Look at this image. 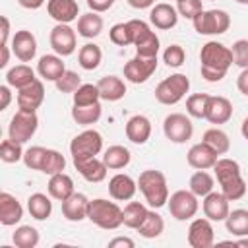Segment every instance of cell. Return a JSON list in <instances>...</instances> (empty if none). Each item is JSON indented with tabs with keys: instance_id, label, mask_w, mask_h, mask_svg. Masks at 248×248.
<instances>
[{
	"instance_id": "27",
	"label": "cell",
	"mask_w": 248,
	"mask_h": 248,
	"mask_svg": "<svg viewBox=\"0 0 248 248\" xmlns=\"http://www.w3.org/2000/svg\"><path fill=\"white\" fill-rule=\"evenodd\" d=\"M37 72H39V76L43 79L56 81L66 72V66L62 62V56H58V54H45L37 62Z\"/></svg>"
},
{
	"instance_id": "12",
	"label": "cell",
	"mask_w": 248,
	"mask_h": 248,
	"mask_svg": "<svg viewBox=\"0 0 248 248\" xmlns=\"http://www.w3.org/2000/svg\"><path fill=\"white\" fill-rule=\"evenodd\" d=\"M103 149V136L97 130H83L70 141V153L74 157H97Z\"/></svg>"
},
{
	"instance_id": "46",
	"label": "cell",
	"mask_w": 248,
	"mask_h": 248,
	"mask_svg": "<svg viewBox=\"0 0 248 248\" xmlns=\"http://www.w3.org/2000/svg\"><path fill=\"white\" fill-rule=\"evenodd\" d=\"M108 37H110V41H112L114 45H118V46L134 45V41H132V29H130V23H128V21H126V23H116V25H112L110 31H108Z\"/></svg>"
},
{
	"instance_id": "1",
	"label": "cell",
	"mask_w": 248,
	"mask_h": 248,
	"mask_svg": "<svg viewBox=\"0 0 248 248\" xmlns=\"http://www.w3.org/2000/svg\"><path fill=\"white\" fill-rule=\"evenodd\" d=\"M202 78L205 81H221L227 76V70L232 66V50L217 41H207L200 50Z\"/></svg>"
},
{
	"instance_id": "7",
	"label": "cell",
	"mask_w": 248,
	"mask_h": 248,
	"mask_svg": "<svg viewBox=\"0 0 248 248\" xmlns=\"http://www.w3.org/2000/svg\"><path fill=\"white\" fill-rule=\"evenodd\" d=\"M39 128V116L35 110H25V108H19L12 120H10V128H8V136L10 140L17 141V143H25L29 141L35 132Z\"/></svg>"
},
{
	"instance_id": "38",
	"label": "cell",
	"mask_w": 248,
	"mask_h": 248,
	"mask_svg": "<svg viewBox=\"0 0 248 248\" xmlns=\"http://www.w3.org/2000/svg\"><path fill=\"white\" fill-rule=\"evenodd\" d=\"M188 186H190V190H192L198 198H203V196H207L209 192H213L215 180H213V176H211L207 170H196V172L190 176Z\"/></svg>"
},
{
	"instance_id": "44",
	"label": "cell",
	"mask_w": 248,
	"mask_h": 248,
	"mask_svg": "<svg viewBox=\"0 0 248 248\" xmlns=\"http://www.w3.org/2000/svg\"><path fill=\"white\" fill-rule=\"evenodd\" d=\"M207 101H209L207 93H194V95H190L186 99V112L192 118H205Z\"/></svg>"
},
{
	"instance_id": "57",
	"label": "cell",
	"mask_w": 248,
	"mask_h": 248,
	"mask_svg": "<svg viewBox=\"0 0 248 248\" xmlns=\"http://www.w3.org/2000/svg\"><path fill=\"white\" fill-rule=\"evenodd\" d=\"M126 2L136 10H145V8H151L155 4V0H126Z\"/></svg>"
},
{
	"instance_id": "42",
	"label": "cell",
	"mask_w": 248,
	"mask_h": 248,
	"mask_svg": "<svg viewBox=\"0 0 248 248\" xmlns=\"http://www.w3.org/2000/svg\"><path fill=\"white\" fill-rule=\"evenodd\" d=\"M64 167H66L64 155H62L60 151H56V149H46L45 159H43V165H41V172L52 176V174H56V172H62Z\"/></svg>"
},
{
	"instance_id": "25",
	"label": "cell",
	"mask_w": 248,
	"mask_h": 248,
	"mask_svg": "<svg viewBox=\"0 0 248 248\" xmlns=\"http://www.w3.org/2000/svg\"><path fill=\"white\" fill-rule=\"evenodd\" d=\"M149 21L157 29H172L178 23V10L167 2H159L149 12Z\"/></svg>"
},
{
	"instance_id": "20",
	"label": "cell",
	"mask_w": 248,
	"mask_h": 248,
	"mask_svg": "<svg viewBox=\"0 0 248 248\" xmlns=\"http://www.w3.org/2000/svg\"><path fill=\"white\" fill-rule=\"evenodd\" d=\"M232 116V103L223 95H209L205 120L211 124H225Z\"/></svg>"
},
{
	"instance_id": "4",
	"label": "cell",
	"mask_w": 248,
	"mask_h": 248,
	"mask_svg": "<svg viewBox=\"0 0 248 248\" xmlns=\"http://www.w3.org/2000/svg\"><path fill=\"white\" fill-rule=\"evenodd\" d=\"M87 219L99 229L114 231L122 225V209L114 202H108L105 198H95L89 202Z\"/></svg>"
},
{
	"instance_id": "58",
	"label": "cell",
	"mask_w": 248,
	"mask_h": 248,
	"mask_svg": "<svg viewBox=\"0 0 248 248\" xmlns=\"http://www.w3.org/2000/svg\"><path fill=\"white\" fill-rule=\"evenodd\" d=\"M8 37H10V19L6 16H2V41H0V45H8Z\"/></svg>"
},
{
	"instance_id": "22",
	"label": "cell",
	"mask_w": 248,
	"mask_h": 248,
	"mask_svg": "<svg viewBox=\"0 0 248 248\" xmlns=\"http://www.w3.org/2000/svg\"><path fill=\"white\" fill-rule=\"evenodd\" d=\"M46 12L58 23H72L79 16V6L76 0H48Z\"/></svg>"
},
{
	"instance_id": "10",
	"label": "cell",
	"mask_w": 248,
	"mask_h": 248,
	"mask_svg": "<svg viewBox=\"0 0 248 248\" xmlns=\"http://www.w3.org/2000/svg\"><path fill=\"white\" fill-rule=\"evenodd\" d=\"M163 132H165L167 140H170L172 143H184V141H188L192 138L194 124L186 114L170 112L163 120Z\"/></svg>"
},
{
	"instance_id": "21",
	"label": "cell",
	"mask_w": 248,
	"mask_h": 248,
	"mask_svg": "<svg viewBox=\"0 0 248 248\" xmlns=\"http://www.w3.org/2000/svg\"><path fill=\"white\" fill-rule=\"evenodd\" d=\"M89 202L85 194H79V192H74L68 200L62 202V215L72 221V223H78V221H83L87 219V211H89Z\"/></svg>"
},
{
	"instance_id": "43",
	"label": "cell",
	"mask_w": 248,
	"mask_h": 248,
	"mask_svg": "<svg viewBox=\"0 0 248 248\" xmlns=\"http://www.w3.org/2000/svg\"><path fill=\"white\" fill-rule=\"evenodd\" d=\"M99 99H101L99 87L93 85V83H81V85L74 91V105H78V107L99 103Z\"/></svg>"
},
{
	"instance_id": "26",
	"label": "cell",
	"mask_w": 248,
	"mask_h": 248,
	"mask_svg": "<svg viewBox=\"0 0 248 248\" xmlns=\"http://www.w3.org/2000/svg\"><path fill=\"white\" fill-rule=\"evenodd\" d=\"M151 136V122L147 116L143 114H134L128 122H126V138L132 141V143H145Z\"/></svg>"
},
{
	"instance_id": "2",
	"label": "cell",
	"mask_w": 248,
	"mask_h": 248,
	"mask_svg": "<svg viewBox=\"0 0 248 248\" xmlns=\"http://www.w3.org/2000/svg\"><path fill=\"white\" fill-rule=\"evenodd\" d=\"M217 182L221 186V192L229 198V202H236L246 194L248 184L244 182L242 174H240V165L234 159H217V163L213 165Z\"/></svg>"
},
{
	"instance_id": "3",
	"label": "cell",
	"mask_w": 248,
	"mask_h": 248,
	"mask_svg": "<svg viewBox=\"0 0 248 248\" xmlns=\"http://www.w3.org/2000/svg\"><path fill=\"white\" fill-rule=\"evenodd\" d=\"M138 188L153 209H159L169 202V186L161 170H153V169L143 170L138 178Z\"/></svg>"
},
{
	"instance_id": "41",
	"label": "cell",
	"mask_w": 248,
	"mask_h": 248,
	"mask_svg": "<svg viewBox=\"0 0 248 248\" xmlns=\"http://www.w3.org/2000/svg\"><path fill=\"white\" fill-rule=\"evenodd\" d=\"M12 240L17 248H35L39 244V231L31 225H21L16 229Z\"/></svg>"
},
{
	"instance_id": "36",
	"label": "cell",
	"mask_w": 248,
	"mask_h": 248,
	"mask_svg": "<svg viewBox=\"0 0 248 248\" xmlns=\"http://www.w3.org/2000/svg\"><path fill=\"white\" fill-rule=\"evenodd\" d=\"M101 112H103L101 103L83 105V107L74 105V108H72V118H74L78 124H81V126H89V124H95V122L101 118Z\"/></svg>"
},
{
	"instance_id": "23",
	"label": "cell",
	"mask_w": 248,
	"mask_h": 248,
	"mask_svg": "<svg viewBox=\"0 0 248 248\" xmlns=\"http://www.w3.org/2000/svg\"><path fill=\"white\" fill-rule=\"evenodd\" d=\"M136 190H138V182H136L132 176H128V174L118 172V174H114V176L108 180V194H110V198L116 200V202L132 200L134 194H136Z\"/></svg>"
},
{
	"instance_id": "32",
	"label": "cell",
	"mask_w": 248,
	"mask_h": 248,
	"mask_svg": "<svg viewBox=\"0 0 248 248\" xmlns=\"http://www.w3.org/2000/svg\"><path fill=\"white\" fill-rule=\"evenodd\" d=\"M35 79H37V78H35V72H33V68L27 66V64H17V66L10 68L8 74H6V83H8L10 87H16V89H21V87L29 85V83L35 81Z\"/></svg>"
},
{
	"instance_id": "8",
	"label": "cell",
	"mask_w": 248,
	"mask_h": 248,
	"mask_svg": "<svg viewBox=\"0 0 248 248\" xmlns=\"http://www.w3.org/2000/svg\"><path fill=\"white\" fill-rule=\"evenodd\" d=\"M130 29H132V41L136 46V54L141 56H157L159 52V37L151 27L141 21V19H130Z\"/></svg>"
},
{
	"instance_id": "59",
	"label": "cell",
	"mask_w": 248,
	"mask_h": 248,
	"mask_svg": "<svg viewBox=\"0 0 248 248\" xmlns=\"http://www.w3.org/2000/svg\"><path fill=\"white\" fill-rule=\"evenodd\" d=\"M0 52H2V56H0V68H6L8 66V60H10V48H8V45H0Z\"/></svg>"
},
{
	"instance_id": "60",
	"label": "cell",
	"mask_w": 248,
	"mask_h": 248,
	"mask_svg": "<svg viewBox=\"0 0 248 248\" xmlns=\"http://www.w3.org/2000/svg\"><path fill=\"white\" fill-rule=\"evenodd\" d=\"M240 134H242V138H244V140H248V116L242 120V126H240Z\"/></svg>"
},
{
	"instance_id": "30",
	"label": "cell",
	"mask_w": 248,
	"mask_h": 248,
	"mask_svg": "<svg viewBox=\"0 0 248 248\" xmlns=\"http://www.w3.org/2000/svg\"><path fill=\"white\" fill-rule=\"evenodd\" d=\"M27 209H29V213H31L33 219L45 221V219H48L50 213H52V202H50V198H48L46 194L35 192V194H31L29 200H27Z\"/></svg>"
},
{
	"instance_id": "28",
	"label": "cell",
	"mask_w": 248,
	"mask_h": 248,
	"mask_svg": "<svg viewBox=\"0 0 248 248\" xmlns=\"http://www.w3.org/2000/svg\"><path fill=\"white\" fill-rule=\"evenodd\" d=\"M97 87H99V93H101V99L105 101H120L124 95H126V83L118 78V76H105L97 81Z\"/></svg>"
},
{
	"instance_id": "37",
	"label": "cell",
	"mask_w": 248,
	"mask_h": 248,
	"mask_svg": "<svg viewBox=\"0 0 248 248\" xmlns=\"http://www.w3.org/2000/svg\"><path fill=\"white\" fill-rule=\"evenodd\" d=\"M78 60H79V66H81L83 70H89V72H91V70L99 68V64H101V60H103V52H101L99 45L87 43V45H83V46L79 48Z\"/></svg>"
},
{
	"instance_id": "17",
	"label": "cell",
	"mask_w": 248,
	"mask_h": 248,
	"mask_svg": "<svg viewBox=\"0 0 248 248\" xmlns=\"http://www.w3.org/2000/svg\"><path fill=\"white\" fill-rule=\"evenodd\" d=\"M74 167L76 170L87 180V182H101L107 178L108 167L103 163V159L97 157H74Z\"/></svg>"
},
{
	"instance_id": "53",
	"label": "cell",
	"mask_w": 248,
	"mask_h": 248,
	"mask_svg": "<svg viewBox=\"0 0 248 248\" xmlns=\"http://www.w3.org/2000/svg\"><path fill=\"white\" fill-rule=\"evenodd\" d=\"M236 87H238V91H240L242 95L248 97V68H242V72L238 74V78H236Z\"/></svg>"
},
{
	"instance_id": "11",
	"label": "cell",
	"mask_w": 248,
	"mask_h": 248,
	"mask_svg": "<svg viewBox=\"0 0 248 248\" xmlns=\"http://www.w3.org/2000/svg\"><path fill=\"white\" fill-rule=\"evenodd\" d=\"M157 70V56L136 54L124 64V78L130 83H145Z\"/></svg>"
},
{
	"instance_id": "51",
	"label": "cell",
	"mask_w": 248,
	"mask_h": 248,
	"mask_svg": "<svg viewBox=\"0 0 248 248\" xmlns=\"http://www.w3.org/2000/svg\"><path fill=\"white\" fill-rule=\"evenodd\" d=\"M232 64L248 68V39H238L232 43Z\"/></svg>"
},
{
	"instance_id": "14",
	"label": "cell",
	"mask_w": 248,
	"mask_h": 248,
	"mask_svg": "<svg viewBox=\"0 0 248 248\" xmlns=\"http://www.w3.org/2000/svg\"><path fill=\"white\" fill-rule=\"evenodd\" d=\"M215 242V231L207 217H198L188 227V244L192 248H209Z\"/></svg>"
},
{
	"instance_id": "52",
	"label": "cell",
	"mask_w": 248,
	"mask_h": 248,
	"mask_svg": "<svg viewBox=\"0 0 248 248\" xmlns=\"http://www.w3.org/2000/svg\"><path fill=\"white\" fill-rule=\"evenodd\" d=\"M112 4H114V0H87L89 10L91 12H97V14L107 12L108 8H112Z\"/></svg>"
},
{
	"instance_id": "49",
	"label": "cell",
	"mask_w": 248,
	"mask_h": 248,
	"mask_svg": "<svg viewBox=\"0 0 248 248\" xmlns=\"http://www.w3.org/2000/svg\"><path fill=\"white\" fill-rule=\"evenodd\" d=\"M184 60H186V52H184V48L180 45H170L163 52V62L169 68H178V66L184 64Z\"/></svg>"
},
{
	"instance_id": "15",
	"label": "cell",
	"mask_w": 248,
	"mask_h": 248,
	"mask_svg": "<svg viewBox=\"0 0 248 248\" xmlns=\"http://www.w3.org/2000/svg\"><path fill=\"white\" fill-rule=\"evenodd\" d=\"M186 159H188V165L196 170H205V169H213V165L217 163L219 159V153L209 147L205 141H200V143H194L188 153H186Z\"/></svg>"
},
{
	"instance_id": "34",
	"label": "cell",
	"mask_w": 248,
	"mask_h": 248,
	"mask_svg": "<svg viewBox=\"0 0 248 248\" xmlns=\"http://www.w3.org/2000/svg\"><path fill=\"white\" fill-rule=\"evenodd\" d=\"M147 207L141 202H130L124 209H122V225H126L128 229H136L143 223V219L147 217Z\"/></svg>"
},
{
	"instance_id": "56",
	"label": "cell",
	"mask_w": 248,
	"mask_h": 248,
	"mask_svg": "<svg viewBox=\"0 0 248 248\" xmlns=\"http://www.w3.org/2000/svg\"><path fill=\"white\" fill-rule=\"evenodd\" d=\"M17 2H19V6L25 8V10H39V8L45 4V0H17Z\"/></svg>"
},
{
	"instance_id": "31",
	"label": "cell",
	"mask_w": 248,
	"mask_h": 248,
	"mask_svg": "<svg viewBox=\"0 0 248 248\" xmlns=\"http://www.w3.org/2000/svg\"><path fill=\"white\" fill-rule=\"evenodd\" d=\"M103 31V17L97 12H87L78 19V35L83 39H93Z\"/></svg>"
},
{
	"instance_id": "45",
	"label": "cell",
	"mask_w": 248,
	"mask_h": 248,
	"mask_svg": "<svg viewBox=\"0 0 248 248\" xmlns=\"http://www.w3.org/2000/svg\"><path fill=\"white\" fill-rule=\"evenodd\" d=\"M23 153L25 151L21 149V143H17V141H14L10 138L0 143V159L4 163H17V161H21Z\"/></svg>"
},
{
	"instance_id": "9",
	"label": "cell",
	"mask_w": 248,
	"mask_h": 248,
	"mask_svg": "<svg viewBox=\"0 0 248 248\" xmlns=\"http://www.w3.org/2000/svg\"><path fill=\"white\" fill-rule=\"evenodd\" d=\"M198 196L192 190H176L169 198V213L176 221H188L198 213Z\"/></svg>"
},
{
	"instance_id": "13",
	"label": "cell",
	"mask_w": 248,
	"mask_h": 248,
	"mask_svg": "<svg viewBox=\"0 0 248 248\" xmlns=\"http://www.w3.org/2000/svg\"><path fill=\"white\" fill-rule=\"evenodd\" d=\"M50 46L58 56H70L76 50V31L70 27V23H56L50 31Z\"/></svg>"
},
{
	"instance_id": "5",
	"label": "cell",
	"mask_w": 248,
	"mask_h": 248,
	"mask_svg": "<svg viewBox=\"0 0 248 248\" xmlns=\"http://www.w3.org/2000/svg\"><path fill=\"white\" fill-rule=\"evenodd\" d=\"M190 89V79L184 74H172L155 87V99L161 105H176Z\"/></svg>"
},
{
	"instance_id": "18",
	"label": "cell",
	"mask_w": 248,
	"mask_h": 248,
	"mask_svg": "<svg viewBox=\"0 0 248 248\" xmlns=\"http://www.w3.org/2000/svg\"><path fill=\"white\" fill-rule=\"evenodd\" d=\"M12 52L16 54L17 60L21 62H31L37 54V39L31 31L27 29H19L16 31L14 39H12Z\"/></svg>"
},
{
	"instance_id": "54",
	"label": "cell",
	"mask_w": 248,
	"mask_h": 248,
	"mask_svg": "<svg viewBox=\"0 0 248 248\" xmlns=\"http://www.w3.org/2000/svg\"><path fill=\"white\" fill-rule=\"evenodd\" d=\"M0 97H2V103H0V110H6L10 101H12V93H10V85H0Z\"/></svg>"
},
{
	"instance_id": "50",
	"label": "cell",
	"mask_w": 248,
	"mask_h": 248,
	"mask_svg": "<svg viewBox=\"0 0 248 248\" xmlns=\"http://www.w3.org/2000/svg\"><path fill=\"white\" fill-rule=\"evenodd\" d=\"M176 10L178 16L186 19H194L200 12H203V4L202 0H176Z\"/></svg>"
},
{
	"instance_id": "16",
	"label": "cell",
	"mask_w": 248,
	"mask_h": 248,
	"mask_svg": "<svg viewBox=\"0 0 248 248\" xmlns=\"http://www.w3.org/2000/svg\"><path fill=\"white\" fill-rule=\"evenodd\" d=\"M202 209H203V215L209 219V221H225L227 215L231 213V207H229V198L223 194V192H209L207 196H203V202H202Z\"/></svg>"
},
{
	"instance_id": "29",
	"label": "cell",
	"mask_w": 248,
	"mask_h": 248,
	"mask_svg": "<svg viewBox=\"0 0 248 248\" xmlns=\"http://www.w3.org/2000/svg\"><path fill=\"white\" fill-rule=\"evenodd\" d=\"M46 188H48L50 198H54V200H58V202L68 200V198L76 192V190H74V180H72V176H68L66 172H56V174H52Z\"/></svg>"
},
{
	"instance_id": "48",
	"label": "cell",
	"mask_w": 248,
	"mask_h": 248,
	"mask_svg": "<svg viewBox=\"0 0 248 248\" xmlns=\"http://www.w3.org/2000/svg\"><path fill=\"white\" fill-rule=\"evenodd\" d=\"M45 153H46V147H41V145L29 147V149L23 153V163H25V167L31 169V170H41Z\"/></svg>"
},
{
	"instance_id": "6",
	"label": "cell",
	"mask_w": 248,
	"mask_h": 248,
	"mask_svg": "<svg viewBox=\"0 0 248 248\" xmlns=\"http://www.w3.org/2000/svg\"><path fill=\"white\" fill-rule=\"evenodd\" d=\"M192 23L200 35H223L231 27V17L225 10H203L192 19Z\"/></svg>"
},
{
	"instance_id": "35",
	"label": "cell",
	"mask_w": 248,
	"mask_h": 248,
	"mask_svg": "<svg viewBox=\"0 0 248 248\" xmlns=\"http://www.w3.org/2000/svg\"><path fill=\"white\" fill-rule=\"evenodd\" d=\"M225 225L232 236H248V209H232L227 215Z\"/></svg>"
},
{
	"instance_id": "61",
	"label": "cell",
	"mask_w": 248,
	"mask_h": 248,
	"mask_svg": "<svg viewBox=\"0 0 248 248\" xmlns=\"http://www.w3.org/2000/svg\"><path fill=\"white\" fill-rule=\"evenodd\" d=\"M234 246H248V238H242V240H234Z\"/></svg>"
},
{
	"instance_id": "62",
	"label": "cell",
	"mask_w": 248,
	"mask_h": 248,
	"mask_svg": "<svg viewBox=\"0 0 248 248\" xmlns=\"http://www.w3.org/2000/svg\"><path fill=\"white\" fill-rule=\"evenodd\" d=\"M234 2H238V4H244V6H248V0H234Z\"/></svg>"
},
{
	"instance_id": "47",
	"label": "cell",
	"mask_w": 248,
	"mask_h": 248,
	"mask_svg": "<svg viewBox=\"0 0 248 248\" xmlns=\"http://www.w3.org/2000/svg\"><path fill=\"white\" fill-rule=\"evenodd\" d=\"M54 85H56V89H58L60 93H74V91L81 85V79H79V76H78L76 72L66 70V72L54 81Z\"/></svg>"
},
{
	"instance_id": "24",
	"label": "cell",
	"mask_w": 248,
	"mask_h": 248,
	"mask_svg": "<svg viewBox=\"0 0 248 248\" xmlns=\"http://www.w3.org/2000/svg\"><path fill=\"white\" fill-rule=\"evenodd\" d=\"M21 217H23V207L17 202V198L8 192H2L0 194V223L4 227H12L19 223Z\"/></svg>"
},
{
	"instance_id": "33",
	"label": "cell",
	"mask_w": 248,
	"mask_h": 248,
	"mask_svg": "<svg viewBox=\"0 0 248 248\" xmlns=\"http://www.w3.org/2000/svg\"><path fill=\"white\" fill-rule=\"evenodd\" d=\"M130 159H132V153L124 147V145H110L105 155H103V163L112 169V170H118V169H124L130 165Z\"/></svg>"
},
{
	"instance_id": "19",
	"label": "cell",
	"mask_w": 248,
	"mask_h": 248,
	"mask_svg": "<svg viewBox=\"0 0 248 248\" xmlns=\"http://www.w3.org/2000/svg\"><path fill=\"white\" fill-rule=\"evenodd\" d=\"M45 101V85L41 79L31 81L29 85L17 89V107L25 110H37Z\"/></svg>"
},
{
	"instance_id": "39",
	"label": "cell",
	"mask_w": 248,
	"mask_h": 248,
	"mask_svg": "<svg viewBox=\"0 0 248 248\" xmlns=\"http://www.w3.org/2000/svg\"><path fill=\"white\" fill-rule=\"evenodd\" d=\"M165 231V221L159 213L155 211H147V217L143 219V223L138 227V232L143 238H157L161 232Z\"/></svg>"
},
{
	"instance_id": "55",
	"label": "cell",
	"mask_w": 248,
	"mask_h": 248,
	"mask_svg": "<svg viewBox=\"0 0 248 248\" xmlns=\"http://www.w3.org/2000/svg\"><path fill=\"white\" fill-rule=\"evenodd\" d=\"M110 248H116V246H124V248H134V240L128 238V236H116L108 242Z\"/></svg>"
},
{
	"instance_id": "40",
	"label": "cell",
	"mask_w": 248,
	"mask_h": 248,
	"mask_svg": "<svg viewBox=\"0 0 248 248\" xmlns=\"http://www.w3.org/2000/svg\"><path fill=\"white\" fill-rule=\"evenodd\" d=\"M202 141H205L209 147H213L219 155H223V153H227V151L231 149V140H229V136H227L223 130H219V128H209V130H205Z\"/></svg>"
}]
</instances>
